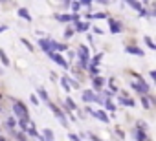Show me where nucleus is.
<instances>
[{
  "instance_id": "nucleus-11",
  "label": "nucleus",
  "mask_w": 156,
  "mask_h": 141,
  "mask_svg": "<svg viewBox=\"0 0 156 141\" xmlns=\"http://www.w3.org/2000/svg\"><path fill=\"white\" fill-rule=\"evenodd\" d=\"M18 15H20V17H24L26 20H31V17H30V13H28L26 9H18Z\"/></svg>"
},
{
  "instance_id": "nucleus-13",
  "label": "nucleus",
  "mask_w": 156,
  "mask_h": 141,
  "mask_svg": "<svg viewBox=\"0 0 156 141\" xmlns=\"http://www.w3.org/2000/svg\"><path fill=\"white\" fill-rule=\"evenodd\" d=\"M134 88L136 90H140V92H147L149 88H147V84H134Z\"/></svg>"
},
{
  "instance_id": "nucleus-2",
  "label": "nucleus",
  "mask_w": 156,
  "mask_h": 141,
  "mask_svg": "<svg viewBox=\"0 0 156 141\" xmlns=\"http://www.w3.org/2000/svg\"><path fill=\"white\" fill-rule=\"evenodd\" d=\"M50 57H52V59H53L57 64H61V66H64V68H66V61H64L61 55H57V53H50Z\"/></svg>"
},
{
  "instance_id": "nucleus-18",
  "label": "nucleus",
  "mask_w": 156,
  "mask_h": 141,
  "mask_svg": "<svg viewBox=\"0 0 156 141\" xmlns=\"http://www.w3.org/2000/svg\"><path fill=\"white\" fill-rule=\"evenodd\" d=\"M101 84H103V79H99V77H97V79L94 81V86H96V88H99Z\"/></svg>"
},
{
  "instance_id": "nucleus-9",
  "label": "nucleus",
  "mask_w": 156,
  "mask_h": 141,
  "mask_svg": "<svg viewBox=\"0 0 156 141\" xmlns=\"http://www.w3.org/2000/svg\"><path fill=\"white\" fill-rule=\"evenodd\" d=\"M127 52H130V53H134V55H142V50L134 48V46H129V48H127Z\"/></svg>"
},
{
  "instance_id": "nucleus-19",
  "label": "nucleus",
  "mask_w": 156,
  "mask_h": 141,
  "mask_svg": "<svg viewBox=\"0 0 156 141\" xmlns=\"http://www.w3.org/2000/svg\"><path fill=\"white\" fill-rule=\"evenodd\" d=\"M136 137H138V141H145V134H143V132H138Z\"/></svg>"
},
{
  "instance_id": "nucleus-4",
  "label": "nucleus",
  "mask_w": 156,
  "mask_h": 141,
  "mask_svg": "<svg viewBox=\"0 0 156 141\" xmlns=\"http://www.w3.org/2000/svg\"><path fill=\"white\" fill-rule=\"evenodd\" d=\"M79 53H81V59H83V62H86V61H88V50L84 48V46H81V48H79Z\"/></svg>"
},
{
  "instance_id": "nucleus-24",
  "label": "nucleus",
  "mask_w": 156,
  "mask_h": 141,
  "mask_svg": "<svg viewBox=\"0 0 156 141\" xmlns=\"http://www.w3.org/2000/svg\"><path fill=\"white\" fill-rule=\"evenodd\" d=\"M70 139H72V141H79V137H77L75 134H70Z\"/></svg>"
},
{
  "instance_id": "nucleus-12",
  "label": "nucleus",
  "mask_w": 156,
  "mask_h": 141,
  "mask_svg": "<svg viewBox=\"0 0 156 141\" xmlns=\"http://www.w3.org/2000/svg\"><path fill=\"white\" fill-rule=\"evenodd\" d=\"M44 137H46V141H53V134H52V130H46V132H44Z\"/></svg>"
},
{
  "instance_id": "nucleus-22",
  "label": "nucleus",
  "mask_w": 156,
  "mask_h": 141,
  "mask_svg": "<svg viewBox=\"0 0 156 141\" xmlns=\"http://www.w3.org/2000/svg\"><path fill=\"white\" fill-rule=\"evenodd\" d=\"M145 40H147V44H149V48H152V50H154V44H152V40H151L149 37H145Z\"/></svg>"
},
{
  "instance_id": "nucleus-16",
  "label": "nucleus",
  "mask_w": 156,
  "mask_h": 141,
  "mask_svg": "<svg viewBox=\"0 0 156 141\" xmlns=\"http://www.w3.org/2000/svg\"><path fill=\"white\" fill-rule=\"evenodd\" d=\"M62 86H64L66 90H70V84H68V79H66V77H62Z\"/></svg>"
},
{
  "instance_id": "nucleus-3",
  "label": "nucleus",
  "mask_w": 156,
  "mask_h": 141,
  "mask_svg": "<svg viewBox=\"0 0 156 141\" xmlns=\"http://www.w3.org/2000/svg\"><path fill=\"white\" fill-rule=\"evenodd\" d=\"M52 110H53V114H55V115L59 117V119H61L62 123H66V119H64V115H62V112H61V110H59L57 106H53V105H52Z\"/></svg>"
},
{
  "instance_id": "nucleus-1",
  "label": "nucleus",
  "mask_w": 156,
  "mask_h": 141,
  "mask_svg": "<svg viewBox=\"0 0 156 141\" xmlns=\"http://www.w3.org/2000/svg\"><path fill=\"white\" fill-rule=\"evenodd\" d=\"M13 110H15V114L18 117H22V119H26V117H28V110H26V106L22 105V103H15L13 105Z\"/></svg>"
},
{
  "instance_id": "nucleus-14",
  "label": "nucleus",
  "mask_w": 156,
  "mask_h": 141,
  "mask_svg": "<svg viewBox=\"0 0 156 141\" xmlns=\"http://www.w3.org/2000/svg\"><path fill=\"white\" fill-rule=\"evenodd\" d=\"M39 93H40L42 99H48V93H46V90H44V88H39Z\"/></svg>"
},
{
  "instance_id": "nucleus-8",
  "label": "nucleus",
  "mask_w": 156,
  "mask_h": 141,
  "mask_svg": "<svg viewBox=\"0 0 156 141\" xmlns=\"http://www.w3.org/2000/svg\"><path fill=\"white\" fill-rule=\"evenodd\" d=\"M40 46L44 50H48L50 53H52V42H48V40H40Z\"/></svg>"
},
{
  "instance_id": "nucleus-15",
  "label": "nucleus",
  "mask_w": 156,
  "mask_h": 141,
  "mask_svg": "<svg viewBox=\"0 0 156 141\" xmlns=\"http://www.w3.org/2000/svg\"><path fill=\"white\" fill-rule=\"evenodd\" d=\"M77 30H79V31H86V30H88V24H83V22H79Z\"/></svg>"
},
{
  "instance_id": "nucleus-7",
  "label": "nucleus",
  "mask_w": 156,
  "mask_h": 141,
  "mask_svg": "<svg viewBox=\"0 0 156 141\" xmlns=\"http://www.w3.org/2000/svg\"><path fill=\"white\" fill-rule=\"evenodd\" d=\"M92 114H94L96 117H99V119H101V121H105V123L108 121V117H107V115H105L103 112H99V110H97V112H92Z\"/></svg>"
},
{
  "instance_id": "nucleus-20",
  "label": "nucleus",
  "mask_w": 156,
  "mask_h": 141,
  "mask_svg": "<svg viewBox=\"0 0 156 141\" xmlns=\"http://www.w3.org/2000/svg\"><path fill=\"white\" fill-rule=\"evenodd\" d=\"M129 4H130L132 8H136V9H140V11H142V6H140L138 2H129Z\"/></svg>"
},
{
  "instance_id": "nucleus-6",
  "label": "nucleus",
  "mask_w": 156,
  "mask_h": 141,
  "mask_svg": "<svg viewBox=\"0 0 156 141\" xmlns=\"http://www.w3.org/2000/svg\"><path fill=\"white\" fill-rule=\"evenodd\" d=\"M83 99H84V101H92V99H96V97H94V93H92V92H88V90H86V92H83Z\"/></svg>"
},
{
  "instance_id": "nucleus-21",
  "label": "nucleus",
  "mask_w": 156,
  "mask_h": 141,
  "mask_svg": "<svg viewBox=\"0 0 156 141\" xmlns=\"http://www.w3.org/2000/svg\"><path fill=\"white\" fill-rule=\"evenodd\" d=\"M66 105H68L70 108H75V105H74V101H72L70 97H68V99H66Z\"/></svg>"
},
{
  "instance_id": "nucleus-17",
  "label": "nucleus",
  "mask_w": 156,
  "mask_h": 141,
  "mask_svg": "<svg viewBox=\"0 0 156 141\" xmlns=\"http://www.w3.org/2000/svg\"><path fill=\"white\" fill-rule=\"evenodd\" d=\"M72 8H74V11H79V8H81V2H72Z\"/></svg>"
},
{
  "instance_id": "nucleus-23",
  "label": "nucleus",
  "mask_w": 156,
  "mask_h": 141,
  "mask_svg": "<svg viewBox=\"0 0 156 141\" xmlns=\"http://www.w3.org/2000/svg\"><path fill=\"white\" fill-rule=\"evenodd\" d=\"M8 127H15V119H13V117H9V119H8Z\"/></svg>"
},
{
  "instance_id": "nucleus-10",
  "label": "nucleus",
  "mask_w": 156,
  "mask_h": 141,
  "mask_svg": "<svg viewBox=\"0 0 156 141\" xmlns=\"http://www.w3.org/2000/svg\"><path fill=\"white\" fill-rule=\"evenodd\" d=\"M0 59H2V62H4V66H9V59L6 57V53L0 50Z\"/></svg>"
},
{
  "instance_id": "nucleus-5",
  "label": "nucleus",
  "mask_w": 156,
  "mask_h": 141,
  "mask_svg": "<svg viewBox=\"0 0 156 141\" xmlns=\"http://www.w3.org/2000/svg\"><path fill=\"white\" fill-rule=\"evenodd\" d=\"M110 31H112V33H118V31H121V26L118 24V22H110Z\"/></svg>"
}]
</instances>
